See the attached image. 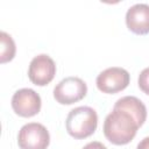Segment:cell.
Masks as SVG:
<instances>
[{
  "label": "cell",
  "mask_w": 149,
  "mask_h": 149,
  "mask_svg": "<svg viewBox=\"0 0 149 149\" xmlns=\"http://www.w3.org/2000/svg\"><path fill=\"white\" fill-rule=\"evenodd\" d=\"M137 129L139 125L136 120L120 108H113L104 122V134L106 139L116 146L129 143L136 135Z\"/></svg>",
  "instance_id": "obj_1"
},
{
  "label": "cell",
  "mask_w": 149,
  "mask_h": 149,
  "mask_svg": "<svg viewBox=\"0 0 149 149\" xmlns=\"http://www.w3.org/2000/svg\"><path fill=\"white\" fill-rule=\"evenodd\" d=\"M68 133L74 139L91 136L98 126L97 112L88 106H79L70 111L65 121Z\"/></svg>",
  "instance_id": "obj_2"
},
{
  "label": "cell",
  "mask_w": 149,
  "mask_h": 149,
  "mask_svg": "<svg viewBox=\"0 0 149 149\" xmlns=\"http://www.w3.org/2000/svg\"><path fill=\"white\" fill-rule=\"evenodd\" d=\"M50 142L48 129L38 122H29L21 127L17 134L20 149H47Z\"/></svg>",
  "instance_id": "obj_3"
},
{
  "label": "cell",
  "mask_w": 149,
  "mask_h": 149,
  "mask_svg": "<svg viewBox=\"0 0 149 149\" xmlns=\"http://www.w3.org/2000/svg\"><path fill=\"white\" fill-rule=\"evenodd\" d=\"M87 93L86 83L78 77H66L54 88V98L62 105H71L81 100Z\"/></svg>",
  "instance_id": "obj_4"
},
{
  "label": "cell",
  "mask_w": 149,
  "mask_h": 149,
  "mask_svg": "<svg viewBox=\"0 0 149 149\" xmlns=\"http://www.w3.org/2000/svg\"><path fill=\"white\" fill-rule=\"evenodd\" d=\"M130 80L127 70L118 66L108 68L97 77V87L104 93H116L125 90Z\"/></svg>",
  "instance_id": "obj_5"
},
{
  "label": "cell",
  "mask_w": 149,
  "mask_h": 149,
  "mask_svg": "<svg viewBox=\"0 0 149 149\" xmlns=\"http://www.w3.org/2000/svg\"><path fill=\"white\" fill-rule=\"evenodd\" d=\"M55 74L56 64L50 56L41 54L31 59L28 69V77L33 84L44 86L54 79Z\"/></svg>",
  "instance_id": "obj_6"
},
{
  "label": "cell",
  "mask_w": 149,
  "mask_h": 149,
  "mask_svg": "<svg viewBox=\"0 0 149 149\" xmlns=\"http://www.w3.org/2000/svg\"><path fill=\"white\" fill-rule=\"evenodd\" d=\"M41 97L31 88L17 90L12 97L13 111L23 118L36 115L41 109Z\"/></svg>",
  "instance_id": "obj_7"
},
{
  "label": "cell",
  "mask_w": 149,
  "mask_h": 149,
  "mask_svg": "<svg viewBox=\"0 0 149 149\" xmlns=\"http://www.w3.org/2000/svg\"><path fill=\"white\" fill-rule=\"evenodd\" d=\"M126 24L130 31L137 35L149 33V5L135 3L126 13Z\"/></svg>",
  "instance_id": "obj_8"
},
{
  "label": "cell",
  "mask_w": 149,
  "mask_h": 149,
  "mask_svg": "<svg viewBox=\"0 0 149 149\" xmlns=\"http://www.w3.org/2000/svg\"><path fill=\"white\" fill-rule=\"evenodd\" d=\"M113 108H120L129 113L137 122L139 127H141L146 119H147V108L144 104L136 97L133 95H126L120 98L115 104Z\"/></svg>",
  "instance_id": "obj_9"
},
{
  "label": "cell",
  "mask_w": 149,
  "mask_h": 149,
  "mask_svg": "<svg viewBox=\"0 0 149 149\" xmlns=\"http://www.w3.org/2000/svg\"><path fill=\"white\" fill-rule=\"evenodd\" d=\"M0 62L6 63L14 58L15 56V43L10 35L5 31L0 33Z\"/></svg>",
  "instance_id": "obj_10"
},
{
  "label": "cell",
  "mask_w": 149,
  "mask_h": 149,
  "mask_svg": "<svg viewBox=\"0 0 149 149\" xmlns=\"http://www.w3.org/2000/svg\"><path fill=\"white\" fill-rule=\"evenodd\" d=\"M139 87L142 92L149 95V68H146L141 71L139 76Z\"/></svg>",
  "instance_id": "obj_11"
},
{
  "label": "cell",
  "mask_w": 149,
  "mask_h": 149,
  "mask_svg": "<svg viewBox=\"0 0 149 149\" xmlns=\"http://www.w3.org/2000/svg\"><path fill=\"white\" fill-rule=\"evenodd\" d=\"M83 149H107V148H106L101 142L93 141V142H90V143H87L86 146H84Z\"/></svg>",
  "instance_id": "obj_12"
},
{
  "label": "cell",
  "mask_w": 149,
  "mask_h": 149,
  "mask_svg": "<svg viewBox=\"0 0 149 149\" xmlns=\"http://www.w3.org/2000/svg\"><path fill=\"white\" fill-rule=\"evenodd\" d=\"M136 149H149V136H147L143 140H141L140 143L137 144Z\"/></svg>",
  "instance_id": "obj_13"
}]
</instances>
